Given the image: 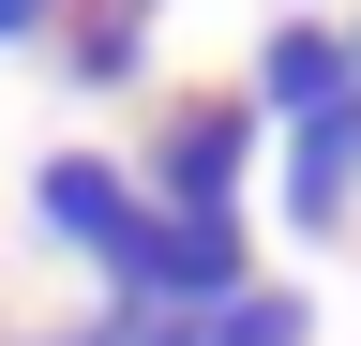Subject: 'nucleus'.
Returning a JSON list of instances; mask_svg holds the SVG:
<instances>
[{
	"instance_id": "f257e3e1",
	"label": "nucleus",
	"mask_w": 361,
	"mask_h": 346,
	"mask_svg": "<svg viewBox=\"0 0 361 346\" xmlns=\"http://www.w3.org/2000/svg\"><path fill=\"white\" fill-rule=\"evenodd\" d=\"M30 211H45L75 256H106V286H121V301H166V211L135 196L121 166H75V151H61V166L30 181Z\"/></svg>"
},
{
	"instance_id": "f03ea898",
	"label": "nucleus",
	"mask_w": 361,
	"mask_h": 346,
	"mask_svg": "<svg viewBox=\"0 0 361 346\" xmlns=\"http://www.w3.org/2000/svg\"><path fill=\"white\" fill-rule=\"evenodd\" d=\"M241 151H256V106H180V121H166V151H151V181H166L180 211H226Z\"/></svg>"
},
{
	"instance_id": "7ed1b4c3",
	"label": "nucleus",
	"mask_w": 361,
	"mask_h": 346,
	"mask_svg": "<svg viewBox=\"0 0 361 346\" xmlns=\"http://www.w3.org/2000/svg\"><path fill=\"white\" fill-rule=\"evenodd\" d=\"M346 196H361V91L316 106V121H286V226H331Z\"/></svg>"
},
{
	"instance_id": "20e7f679",
	"label": "nucleus",
	"mask_w": 361,
	"mask_h": 346,
	"mask_svg": "<svg viewBox=\"0 0 361 346\" xmlns=\"http://www.w3.org/2000/svg\"><path fill=\"white\" fill-rule=\"evenodd\" d=\"M346 91H361L346 30H316V16H286V30H271V61H256V106H271V121H316V106H346Z\"/></svg>"
},
{
	"instance_id": "39448f33",
	"label": "nucleus",
	"mask_w": 361,
	"mask_h": 346,
	"mask_svg": "<svg viewBox=\"0 0 361 346\" xmlns=\"http://www.w3.org/2000/svg\"><path fill=\"white\" fill-rule=\"evenodd\" d=\"M135 346H301V301L241 286V301H211V316H151V301H135Z\"/></svg>"
},
{
	"instance_id": "423d86ee",
	"label": "nucleus",
	"mask_w": 361,
	"mask_h": 346,
	"mask_svg": "<svg viewBox=\"0 0 361 346\" xmlns=\"http://www.w3.org/2000/svg\"><path fill=\"white\" fill-rule=\"evenodd\" d=\"M135 46H151V30H135V16H121V0H106V16H90V30H75V75H90V91H121V75H135Z\"/></svg>"
},
{
	"instance_id": "0eeeda50",
	"label": "nucleus",
	"mask_w": 361,
	"mask_h": 346,
	"mask_svg": "<svg viewBox=\"0 0 361 346\" xmlns=\"http://www.w3.org/2000/svg\"><path fill=\"white\" fill-rule=\"evenodd\" d=\"M45 16H61V0H0V46H30V30H45Z\"/></svg>"
},
{
	"instance_id": "6e6552de",
	"label": "nucleus",
	"mask_w": 361,
	"mask_h": 346,
	"mask_svg": "<svg viewBox=\"0 0 361 346\" xmlns=\"http://www.w3.org/2000/svg\"><path fill=\"white\" fill-rule=\"evenodd\" d=\"M121 16H135V30H151V16H166V0H121Z\"/></svg>"
},
{
	"instance_id": "1a4fd4ad",
	"label": "nucleus",
	"mask_w": 361,
	"mask_h": 346,
	"mask_svg": "<svg viewBox=\"0 0 361 346\" xmlns=\"http://www.w3.org/2000/svg\"><path fill=\"white\" fill-rule=\"evenodd\" d=\"M346 61H361V30H346Z\"/></svg>"
}]
</instances>
